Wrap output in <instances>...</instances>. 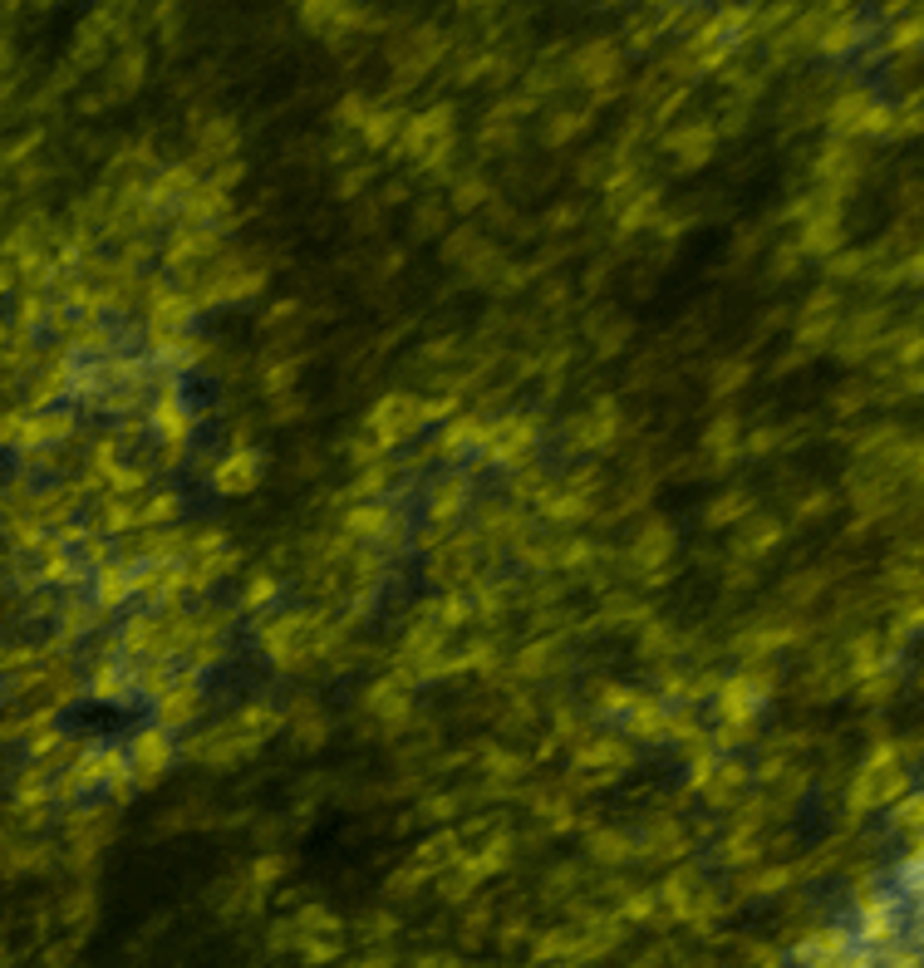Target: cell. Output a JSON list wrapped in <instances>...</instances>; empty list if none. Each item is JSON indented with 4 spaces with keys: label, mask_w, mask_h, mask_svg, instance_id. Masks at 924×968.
<instances>
[{
    "label": "cell",
    "mask_w": 924,
    "mask_h": 968,
    "mask_svg": "<svg viewBox=\"0 0 924 968\" xmlns=\"http://www.w3.org/2000/svg\"><path fill=\"white\" fill-rule=\"evenodd\" d=\"M900 762H895V747H880L866 767L856 772L851 782V811H870V806H885V801H900Z\"/></svg>",
    "instance_id": "6da1fadb"
},
{
    "label": "cell",
    "mask_w": 924,
    "mask_h": 968,
    "mask_svg": "<svg viewBox=\"0 0 924 968\" xmlns=\"http://www.w3.org/2000/svg\"><path fill=\"white\" fill-rule=\"evenodd\" d=\"M128 782H138V787H153L168 767H173V742H168V733L163 728H148L143 738L128 747Z\"/></svg>",
    "instance_id": "7a4b0ae2"
},
{
    "label": "cell",
    "mask_w": 924,
    "mask_h": 968,
    "mask_svg": "<svg viewBox=\"0 0 924 968\" xmlns=\"http://www.w3.org/2000/svg\"><path fill=\"white\" fill-rule=\"evenodd\" d=\"M772 698V679L767 674H738V679H728V684L718 688V703H723V718L728 723H752L757 718V708Z\"/></svg>",
    "instance_id": "3957f363"
},
{
    "label": "cell",
    "mask_w": 924,
    "mask_h": 968,
    "mask_svg": "<svg viewBox=\"0 0 924 968\" xmlns=\"http://www.w3.org/2000/svg\"><path fill=\"white\" fill-rule=\"evenodd\" d=\"M841 212L831 207V192L821 197V207L816 212H807V227H802V241H797V251L802 256H831L836 246H841Z\"/></svg>",
    "instance_id": "277c9868"
},
{
    "label": "cell",
    "mask_w": 924,
    "mask_h": 968,
    "mask_svg": "<svg viewBox=\"0 0 924 968\" xmlns=\"http://www.w3.org/2000/svg\"><path fill=\"white\" fill-rule=\"evenodd\" d=\"M536 448V423L531 418H502L497 428H487V453L497 457V462H526Z\"/></svg>",
    "instance_id": "5b68a950"
},
{
    "label": "cell",
    "mask_w": 924,
    "mask_h": 968,
    "mask_svg": "<svg viewBox=\"0 0 924 968\" xmlns=\"http://www.w3.org/2000/svg\"><path fill=\"white\" fill-rule=\"evenodd\" d=\"M261 467H266L261 448H236V453H227V462L217 467V487H222L227 497H246V492L261 482Z\"/></svg>",
    "instance_id": "8992f818"
},
{
    "label": "cell",
    "mask_w": 924,
    "mask_h": 968,
    "mask_svg": "<svg viewBox=\"0 0 924 968\" xmlns=\"http://www.w3.org/2000/svg\"><path fill=\"white\" fill-rule=\"evenodd\" d=\"M345 531L359 536V541H384L394 531V512L384 502H364V507H349L345 516Z\"/></svg>",
    "instance_id": "52a82bcc"
},
{
    "label": "cell",
    "mask_w": 924,
    "mask_h": 968,
    "mask_svg": "<svg viewBox=\"0 0 924 968\" xmlns=\"http://www.w3.org/2000/svg\"><path fill=\"white\" fill-rule=\"evenodd\" d=\"M713 143H718V133H713L708 123H698V128H684V133H674V138H669V153H674L684 168H698V163H708Z\"/></svg>",
    "instance_id": "ba28073f"
},
{
    "label": "cell",
    "mask_w": 924,
    "mask_h": 968,
    "mask_svg": "<svg viewBox=\"0 0 924 968\" xmlns=\"http://www.w3.org/2000/svg\"><path fill=\"white\" fill-rule=\"evenodd\" d=\"M669 551H674V531L669 526H659V521H649L644 531H639V541H635V566H644V570H654L659 561H669Z\"/></svg>",
    "instance_id": "9c48e42d"
},
{
    "label": "cell",
    "mask_w": 924,
    "mask_h": 968,
    "mask_svg": "<svg viewBox=\"0 0 924 968\" xmlns=\"http://www.w3.org/2000/svg\"><path fill=\"white\" fill-rule=\"evenodd\" d=\"M743 787H748V772H743L738 762H718V767H713V777L703 782V792H708L713 806H733Z\"/></svg>",
    "instance_id": "30bf717a"
},
{
    "label": "cell",
    "mask_w": 924,
    "mask_h": 968,
    "mask_svg": "<svg viewBox=\"0 0 924 968\" xmlns=\"http://www.w3.org/2000/svg\"><path fill=\"white\" fill-rule=\"evenodd\" d=\"M576 438L585 443V448H605V443L615 438V403H610V399L595 403V408H590V418H580V423H576Z\"/></svg>",
    "instance_id": "8fae6325"
},
{
    "label": "cell",
    "mask_w": 924,
    "mask_h": 968,
    "mask_svg": "<svg viewBox=\"0 0 924 968\" xmlns=\"http://www.w3.org/2000/svg\"><path fill=\"white\" fill-rule=\"evenodd\" d=\"M197 713V693L187 684H173V688H163V698H158V718H163V733L168 728H182L187 718Z\"/></svg>",
    "instance_id": "7c38bea8"
},
{
    "label": "cell",
    "mask_w": 924,
    "mask_h": 968,
    "mask_svg": "<svg viewBox=\"0 0 924 968\" xmlns=\"http://www.w3.org/2000/svg\"><path fill=\"white\" fill-rule=\"evenodd\" d=\"M153 423H158V433L168 438V443H182L187 438V403L177 399V394H163V399L153 403Z\"/></svg>",
    "instance_id": "4fadbf2b"
},
{
    "label": "cell",
    "mask_w": 924,
    "mask_h": 968,
    "mask_svg": "<svg viewBox=\"0 0 924 968\" xmlns=\"http://www.w3.org/2000/svg\"><path fill=\"white\" fill-rule=\"evenodd\" d=\"M576 762H580V767H625V762H630V747H625V742H615V738L585 742V747L576 752Z\"/></svg>",
    "instance_id": "5bb4252c"
},
{
    "label": "cell",
    "mask_w": 924,
    "mask_h": 968,
    "mask_svg": "<svg viewBox=\"0 0 924 968\" xmlns=\"http://www.w3.org/2000/svg\"><path fill=\"white\" fill-rule=\"evenodd\" d=\"M576 69L590 79V84H610V74L620 69V55H615L610 45H590V50L576 59Z\"/></svg>",
    "instance_id": "9a60e30c"
},
{
    "label": "cell",
    "mask_w": 924,
    "mask_h": 968,
    "mask_svg": "<svg viewBox=\"0 0 924 968\" xmlns=\"http://www.w3.org/2000/svg\"><path fill=\"white\" fill-rule=\"evenodd\" d=\"M866 109H870V99H866V94H841V99H836V109H831V118H826V123H831V128H836V133L846 138V133H856V128H861V118H866Z\"/></svg>",
    "instance_id": "2e32d148"
},
{
    "label": "cell",
    "mask_w": 924,
    "mask_h": 968,
    "mask_svg": "<svg viewBox=\"0 0 924 968\" xmlns=\"http://www.w3.org/2000/svg\"><path fill=\"white\" fill-rule=\"evenodd\" d=\"M487 443V428L477 423V418H462V423H453L448 433H443V453H472V448H482Z\"/></svg>",
    "instance_id": "e0dca14e"
},
{
    "label": "cell",
    "mask_w": 924,
    "mask_h": 968,
    "mask_svg": "<svg viewBox=\"0 0 924 968\" xmlns=\"http://www.w3.org/2000/svg\"><path fill=\"white\" fill-rule=\"evenodd\" d=\"M689 841L679 836V826L674 821H659V826H649V841L639 846L644 855H674V851H684Z\"/></svg>",
    "instance_id": "ac0fdd59"
},
{
    "label": "cell",
    "mask_w": 924,
    "mask_h": 968,
    "mask_svg": "<svg viewBox=\"0 0 924 968\" xmlns=\"http://www.w3.org/2000/svg\"><path fill=\"white\" fill-rule=\"evenodd\" d=\"M399 123H404L399 114H369V118H364V143H369V148L389 143V138L399 133Z\"/></svg>",
    "instance_id": "d6986e66"
},
{
    "label": "cell",
    "mask_w": 924,
    "mask_h": 968,
    "mask_svg": "<svg viewBox=\"0 0 924 968\" xmlns=\"http://www.w3.org/2000/svg\"><path fill=\"white\" fill-rule=\"evenodd\" d=\"M703 443H708L718 457H728V453H733V443H738V418H728V413H723V418L708 428V438H703Z\"/></svg>",
    "instance_id": "ffe728a7"
},
{
    "label": "cell",
    "mask_w": 924,
    "mask_h": 968,
    "mask_svg": "<svg viewBox=\"0 0 924 968\" xmlns=\"http://www.w3.org/2000/svg\"><path fill=\"white\" fill-rule=\"evenodd\" d=\"M590 851L600 855V860H610V865H615V860H625V855L635 851V846H630L625 836H615V831H595V836H590Z\"/></svg>",
    "instance_id": "44dd1931"
},
{
    "label": "cell",
    "mask_w": 924,
    "mask_h": 968,
    "mask_svg": "<svg viewBox=\"0 0 924 968\" xmlns=\"http://www.w3.org/2000/svg\"><path fill=\"white\" fill-rule=\"evenodd\" d=\"M748 512V497L743 492H728V497H718L713 507H708V526H728L733 516H743Z\"/></svg>",
    "instance_id": "7402d4cb"
},
{
    "label": "cell",
    "mask_w": 924,
    "mask_h": 968,
    "mask_svg": "<svg viewBox=\"0 0 924 968\" xmlns=\"http://www.w3.org/2000/svg\"><path fill=\"white\" fill-rule=\"evenodd\" d=\"M890 821H895L900 831H910V836H915V831H920V797H915V792H910V797H900V801H895V816H890Z\"/></svg>",
    "instance_id": "603a6c76"
},
{
    "label": "cell",
    "mask_w": 924,
    "mask_h": 968,
    "mask_svg": "<svg viewBox=\"0 0 924 968\" xmlns=\"http://www.w3.org/2000/svg\"><path fill=\"white\" fill-rule=\"evenodd\" d=\"M762 521H767V516H762ZM777 536H782V526H772V521H767V526H752L748 536H743V551H748V556H762Z\"/></svg>",
    "instance_id": "cb8c5ba5"
},
{
    "label": "cell",
    "mask_w": 924,
    "mask_h": 968,
    "mask_svg": "<svg viewBox=\"0 0 924 968\" xmlns=\"http://www.w3.org/2000/svg\"><path fill=\"white\" fill-rule=\"evenodd\" d=\"M231 143H236L231 123H212V128L202 133V148H207V153H222V148H231Z\"/></svg>",
    "instance_id": "d4e9b609"
},
{
    "label": "cell",
    "mask_w": 924,
    "mask_h": 968,
    "mask_svg": "<svg viewBox=\"0 0 924 968\" xmlns=\"http://www.w3.org/2000/svg\"><path fill=\"white\" fill-rule=\"evenodd\" d=\"M482 197H487V182H482V177H467V182L453 187V202H458V207H472V202H482Z\"/></svg>",
    "instance_id": "484cf974"
},
{
    "label": "cell",
    "mask_w": 924,
    "mask_h": 968,
    "mask_svg": "<svg viewBox=\"0 0 924 968\" xmlns=\"http://www.w3.org/2000/svg\"><path fill=\"white\" fill-rule=\"evenodd\" d=\"M295 374H300V359H281V369H271V374H261V384H266V389L276 394V389H286V384H290V379H295Z\"/></svg>",
    "instance_id": "4316f807"
},
{
    "label": "cell",
    "mask_w": 924,
    "mask_h": 968,
    "mask_svg": "<svg viewBox=\"0 0 924 968\" xmlns=\"http://www.w3.org/2000/svg\"><path fill=\"white\" fill-rule=\"evenodd\" d=\"M576 128H585V114H561L556 123H551V133H546V138H551V143H566Z\"/></svg>",
    "instance_id": "83f0119b"
},
{
    "label": "cell",
    "mask_w": 924,
    "mask_h": 968,
    "mask_svg": "<svg viewBox=\"0 0 924 968\" xmlns=\"http://www.w3.org/2000/svg\"><path fill=\"white\" fill-rule=\"evenodd\" d=\"M797 261H802V251H797V246H787L782 256H772V266H767V271L782 281V276H792V271H797Z\"/></svg>",
    "instance_id": "f1b7e54d"
},
{
    "label": "cell",
    "mask_w": 924,
    "mask_h": 968,
    "mask_svg": "<svg viewBox=\"0 0 924 968\" xmlns=\"http://www.w3.org/2000/svg\"><path fill=\"white\" fill-rule=\"evenodd\" d=\"M748 379V364H728L723 374H718V384H713V394H728L733 384H743Z\"/></svg>",
    "instance_id": "f546056e"
},
{
    "label": "cell",
    "mask_w": 924,
    "mask_h": 968,
    "mask_svg": "<svg viewBox=\"0 0 924 968\" xmlns=\"http://www.w3.org/2000/svg\"><path fill=\"white\" fill-rule=\"evenodd\" d=\"M423 207H428V212L413 217V231H418V236H433V231H438V202H423Z\"/></svg>",
    "instance_id": "4dcf8cb0"
},
{
    "label": "cell",
    "mask_w": 924,
    "mask_h": 968,
    "mask_svg": "<svg viewBox=\"0 0 924 968\" xmlns=\"http://www.w3.org/2000/svg\"><path fill=\"white\" fill-rule=\"evenodd\" d=\"M271 595H276V585H271V580H256V585L246 590V605H261V600H271Z\"/></svg>",
    "instance_id": "1f68e13d"
}]
</instances>
